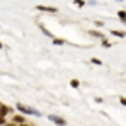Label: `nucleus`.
<instances>
[{"label": "nucleus", "instance_id": "obj_1", "mask_svg": "<svg viewBox=\"0 0 126 126\" xmlns=\"http://www.w3.org/2000/svg\"><path fill=\"white\" fill-rule=\"evenodd\" d=\"M16 109H17L21 114H28V116H40V112H38V110H35L33 107L24 105V104H16Z\"/></svg>", "mask_w": 126, "mask_h": 126}, {"label": "nucleus", "instance_id": "obj_2", "mask_svg": "<svg viewBox=\"0 0 126 126\" xmlns=\"http://www.w3.org/2000/svg\"><path fill=\"white\" fill-rule=\"evenodd\" d=\"M48 119H50L54 124H59V126H64V124H67V121H66L64 117H59V116H54V114H50V116H48Z\"/></svg>", "mask_w": 126, "mask_h": 126}, {"label": "nucleus", "instance_id": "obj_3", "mask_svg": "<svg viewBox=\"0 0 126 126\" xmlns=\"http://www.w3.org/2000/svg\"><path fill=\"white\" fill-rule=\"evenodd\" d=\"M36 11H42V12H50V14L59 12V11H57V7H48V5H36Z\"/></svg>", "mask_w": 126, "mask_h": 126}, {"label": "nucleus", "instance_id": "obj_4", "mask_svg": "<svg viewBox=\"0 0 126 126\" xmlns=\"http://www.w3.org/2000/svg\"><path fill=\"white\" fill-rule=\"evenodd\" d=\"M90 36H93V38H98V40H104V35H102L100 31H97V30H92V31H90Z\"/></svg>", "mask_w": 126, "mask_h": 126}, {"label": "nucleus", "instance_id": "obj_5", "mask_svg": "<svg viewBox=\"0 0 126 126\" xmlns=\"http://www.w3.org/2000/svg\"><path fill=\"white\" fill-rule=\"evenodd\" d=\"M110 35H114V36H117V38H124V36H126V33H124V31H117V30H112V31H110Z\"/></svg>", "mask_w": 126, "mask_h": 126}, {"label": "nucleus", "instance_id": "obj_6", "mask_svg": "<svg viewBox=\"0 0 126 126\" xmlns=\"http://www.w3.org/2000/svg\"><path fill=\"white\" fill-rule=\"evenodd\" d=\"M117 16H119V19L126 24V12H124V11H117Z\"/></svg>", "mask_w": 126, "mask_h": 126}, {"label": "nucleus", "instance_id": "obj_7", "mask_svg": "<svg viewBox=\"0 0 126 126\" xmlns=\"http://www.w3.org/2000/svg\"><path fill=\"white\" fill-rule=\"evenodd\" d=\"M9 110H11V109H9L5 104H2V117H5V116L9 114Z\"/></svg>", "mask_w": 126, "mask_h": 126}, {"label": "nucleus", "instance_id": "obj_8", "mask_svg": "<svg viewBox=\"0 0 126 126\" xmlns=\"http://www.w3.org/2000/svg\"><path fill=\"white\" fill-rule=\"evenodd\" d=\"M52 42H54V45H64L66 43L62 38H52Z\"/></svg>", "mask_w": 126, "mask_h": 126}, {"label": "nucleus", "instance_id": "obj_9", "mask_svg": "<svg viewBox=\"0 0 126 126\" xmlns=\"http://www.w3.org/2000/svg\"><path fill=\"white\" fill-rule=\"evenodd\" d=\"M14 123L23 124V123H24V117H23V116H14Z\"/></svg>", "mask_w": 126, "mask_h": 126}, {"label": "nucleus", "instance_id": "obj_10", "mask_svg": "<svg viewBox=\"0 0 126 126\" xmlns=\"http://www.w3.org/2000/svg\"><path fill=\"white\" fill-rule=\"evenodd\" d=\"M92 64H97V66H102V61H100V59H97V57H93V59H92Z\"/></svg>", "mask_w": 126, "mask_h": 126}, {"label": "nucleus", "instance_id": "obj_11", "mask_svg": "<svg viewBox=\"0 0 126 126\" xmlns=\"http://www.w3.org/2000/svg\"><path fill=\"white\" fill-rule=\"evenodd\" d=\"M71 86H73V88H78V86H79V81H78V79H71Z\"/></svg>", "mask_w": 126, "mask_h": 126}, {"label": "nucleus", "instance_id": "obj_12", "mask_svg": "<svg viewBox=\"0 0 126 126\" xmlns=\"http://www.w3.org/2000/svg\"><path fill=\"white\" fill-rule=\"evenodd\" d=\"M74 5H76V7H83L85 2H83V0H74Z\"/></svg>", "mask_w": 126, "mask_h": 126}, {"label": "nucleus", "instance_id": "obj_13", "mask_svg": "<svg viewBox=\"0 0 126 126\" xmlns=\"http://www.w3.org/2000/svg\"><path fill=\"white\" fill-rule=\"evenodd\" d=\"M102 47H104V48H110V43H109L107 40H104V42H102Z\"/></svg>", "mask_w": 126, "mask_h": 126}, {"label": "nucleus", "instance_id": "obj_14", "mask_svg": "<svg viewBox=\"0 0 126 126\" xmlns=\"http://www.w3.org/2000/svg\"><path fill=\"white\" fill-rule=\"evenodd\" d=\"M95 26L100 28V26H104V23H102V21H95Z\"/></svg>", "mask_w": 126, "mask_h": 126}, {"label": "nucleus", "instance_id": "obj_15", "mask_svg": "<svg viewBox=\"0 0 126 126\" xmlns=\"http://www.w3.org/2000/svg\"><path fill=\"white\" fill-rule=\"evenodd\" d=\"M119 102H121L123 105H126V98H124V97H121V98H119Z\"/></svg>", "mask_w": 126, "mask_h": 126}, {"label": "nucleus", "instance_id": "obj_16", "mask_svg": "<svg viewBox=\"0 0 126 126\" xmlns=\"http://www.w3.org/2000/svg\"><path fill=\"white\" fill-rule=\"evenodd\" d=\"M116 2H124V0H116Z\"/></svg>", "mask_w": 126, "mask_h": 126}]
</instances>
